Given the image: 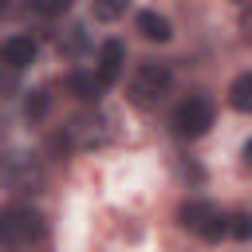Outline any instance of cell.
Instances as JSON below:
<instances>
[{"label":"cell","instance_id":"obj_1","mask_svg":"<svg viewBox=\"0 0 252 252\" xmlns=\"http://www.w3.org/2000/svg\"><path fill=\"white\" fill-rule=\"evenodd\" d=\"M47 181L43 161L32 150H8L0 154V189H8L12 197H35Z\"/></svg>","mask_w":252,"mask_h":252},{"label":"cell","instance_id":"obj_2","mask_svg":"<svg viewBox=\"0 0 252 252\" xmlns=\"http://www.w3.org/2000/svg\"><path fill=\"white\" fill-rule=\"evenodd\" d=\"M114 114H106V110H87V114H79V118H71L67 126H63V134H59V146L63 150H102V146H110L114 142Z\"/></svg>","mask_w":252,"mask_h":252},{"label":"cell","instance_id":"obj_3","mask_svg":"<svg viewBox=\"0 0 252 252\" xmlns=\"http://www.w3.org/2000/svg\"><path fill=\"white\" fill-rule=\"evenodd\" d=\"M169 87H173L169 63H161V59H142V63L134 67L130 83H126V98H130L134 106L150 110V106H158V102L169 94Z\"/></svg>","mask_w":252,"mask_h":252},{"label":"cell","instance_id":"obj_4","mask_svg":"<svg viewBox=\"0 0 252 252\" xmlns=\"http://www.w3.org/2000/svg\"><path fill=\"white\" fill-rule=\"evenodd\" d=\"M213 118H217V106H213L209 94H201V91L185 94L177 102V110H173V134L177 138H201L213 126Z\"/></svg>","mask_w":252,"mask_h":252},{"label":"cell","instance_id":"obj_5","mask_svg":"<svg viewBox=\"0 0 252 252\" xmlns=\"http://www.w3.org/2000/svg\"><path fill=\"white\" fill-rule=\"evenodd\" d=\"M177 224L189 228V232H197L201 240H220L228 232V217L217 205H209V201H185L177 209Z\"/></svg>","mask_w":252,"mask_h":252},{"label":"cell","instance_id":"obj_6","mask_svg":"<svg viewBox=\"0 0 252 252\" xmlns=\"http://www.w3.org/2000/svg\"><path fill=\"white\" fill-rule=\"evenodd\" d=\"M43 236V217L32 205H8L0 209V240L4 244H32Z\"/></svg>","mask_w":252,"mask_h":252},{"label":"cell","instance_id":"obj_7","mask_svg":"<svg viewBox=\"0 0 252 252\" xmlns=\"http://www.w3.org/2000/svg\"><path fill=\"white\" fill-rule=\"evenodd\" d=\"M122 67H126V47H122V39H106V43L98 47V59H94V75L102 79V87L118 83Z\"/></svg>","mask_w":252,"mask_h":252},{"label":"cell","instance_id":"obj_8","mask_svg":"<svg viewBox=\"0 0 252 252\" xmlns=\"http://www.w3.org/2000/svg\"><path fill=\"white\" fill-rule=\"evenodd\" d=\"M0 55H4V63H8L12 71H24V67L35 59V39H32V35H12V39H4Z\"/></svg>","mask_w":252,"mask_h":252},{"label":"cell","instance_id":"obj_9","mask_svg":"<svg viewBox=\"0 0 252 252\" xmlns=\"http://www.w3.org/2000/svg\"><path fill=\"white\" fill-rule=\"evenodd\" d=\"M138 32H142V39H150V43H165L169 35H173V28H169V20L161 16V12H154V8H146V12H138Z\"/></svg>","mask_w":252,"mask_h":252},{"label":"cell","instance_id":"obj_10","mask_svg":"<svg viewBox=\"0 0 252 252\" xmlns=\"http://www.w3.org/2000/svg\"><path fill=\"white\" fill-rule=\"evenodd\" d=\"M67 87H71V94H75L79 102H94V106H98V98H102V91H106L94 71H75V75L67 79Z\"/></svg>","mask_w":252,"mask_h":252},{"label":"cell","instance_id":"obj_11","mask_svg":"<svg viewBox=\"0 0 252 252\" xmlns=\"http://www.w3.org/2000/svg\"><path fill=\"white\" fill-rule=\"evenodd\" d=\"M228 102H232L240 114H248V110H252V71L236 75V83H232V91H228Z\"/></svg>","mask_w":252,"mask_h":252},{"label":"cell","instance_id":"obj_12","mask_svg":"<svg viewBox=\"0 0 252 252\" xmlns=\"http://www.w3.org/2000/svg\"><path fill=\"white\" fill-rule=\"evenodd\" d=\"M126 8H130V0H91V12H94V20H102V24H114V20H122V16H126Z\"/></svg>","mask_w":252,"mask_h":252},{"label":"cell","instance_id":"obj_13","mask_svg":"<svg viewBox=\"0 0 252 252\" xmlns=\"http://www.w3.org/2000/svg\"><path fill=\"white\" fill-rule=\"evenodd\" d=\"M83 47H87V32H83L79 24H71V28L59 35V51H63V55H79Z\"/></svg>","mask_w":252,"mask_h":252},{"label":"cell","instance_id":"obj_14","mask_svg":"<svg viewBox=\"0 0 252 252\" xmlns=\"http://www.w3.org/2000/svg\"><path fill=\"white\" fill-rule=\"evenodd\" d=\"M24 114H28V118H43V114H47V91H32V94L24 98Z\"/></svg>","mask_w":252,"mask_h":252},{"label":"cell","instance_id":"obj_15","mask_svg":"<svg viewBox=\"0 0 252 252\" xmlns=\"http://www.w3.org/2000/svg\"><path fill=\"white\" fill-rule=\"evenodd\" d=\"M228 232H232L236 240H248V236H252V224H248V213H232V217H228Z\"/></svg>","mask_w":252,"mask_h":252},{"label":"cell","instance_id":"obj_16","mask_svg":"<svg viewBox=\"0 0 252 252\" xmlns=\"http://www.w3.org/2000/svg\"><path fill=\"white\" fill-rule=\"evenodd\" d=\"M35 4V12H43V16H63L75 0H32Z\"/></svg>","mask_w":252,"mask_h":252},{"label":"cell","instance_id":"obj_17","mask_svg":"<svg viewBox=\"0 0 252 252\" xmlns=\"http://www.w3.org/2000/svg\"><path fill=\"white\" fill-rule=\"evenodd\" d=\"M0 142H4V118H0Z\"/></svg>","mask_w":252,"mask_h":252},{"label":"cell","instance_id":"obj_18","mask_svg":"<svg viewBox=\"0 0 252 252\" xmlns=\"http://www.w3.org/2000/svg\"><path fill=\"white\" fill-rule=\"evenodd\" d=\"M4 8H8V0H0V12H4Z\"/></svg>","mask_w":252,"mask_h":252}]
</instances>
